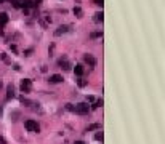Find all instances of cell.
<instances>
[{"mask_svg": "<svg viewBox=\"0 0 165 144\" xmlns=\"http://www.w3.org/2000/svg\"><path fill=\"white\" fill-rule=\"evenodd\" d=\"M58 66L63 67L64 71H69L71 69V63L68 61V58H60V59H58Z\"/></svg>", "mask_w": 165, "mask_h": 144, "instance_id": "obj_6", "label": "cell"}, {"mask_svg": "<svg viewBox=\"0 0 165 144\" xmlns=\"http://www.w3.org/2000/svg\"><path fill=\"white\" fill-rule=\"evenodd\" d=\"M103 19H104L103 11H98V13H95V16H93V21L95 22H103Z\"/></svg>", "mask_w": 165, "mask_h": 144, "instance_id": "obj_11", "label": "cell"}, {"mask_svg": "<svg viewBox=\"0 0 165 144\" xmlns=\"http://www.w3.org/2000/svg\"><path fill=\"white\" fill-rule=\"evenodd\" d=\"M101 35H103V32H93L90 37H92V38H98V37H101Z\"/></svg>", "mask_w": 165, "mask_h": 144, "instance_id": "obj_18", "label": "cell"}, {"mask_svg": "<svg viewBox=\"0 0 165 144\" xmlns=\"http://www.w3.org/2000/svg\"><path fill=\"white\" fill-rule=\"evenodd\" d=\"M95 5H98V7H103V5H104V0H95Z\"/></svg>", "mask_w": 165, "mask_h": 144, "instance_id": "obj_20", "label": "cell"}, {"mask_svg": "<svg viewBox=\"0 0 165 144\" xmlns=\"http://www.w3.org/2000/svg\"><path fill=\"white\" fill-rule=\"evenodd\" d=\"M92 130H100V125H98V123H93V125H90L87 128V131H92Z\"/></svg>", "mask_w": 165, "mask_h": 144, "instance_id": "obj_16", "label": "cell"}, {"mask_svg": "<svg viewBox=\"0 0 165 144\" xmlns=\"http://www.w3.org/2000/svg\"><path fill=\"white\" fill-rule=\"evenodd\" d=\"M63 80H64V79H63L61 74H53V75L48 77V82H50V83H61Z\"/></svg>", "mask_w": 165, "mask_h": 144, "instance_id": "obj_7", "label": "cell"}, {"mask_svg": "<svg viewBox=\"0 0 165 144\" xmlns=\"http://www.w3.org/2000/svg\"><path fill=\"white\" fill-rule=\"evenodd\" d=\"M87 83H88V82H87V80H84V79H79V80H77V85H79L80 88L87 87Z\"/></svg>", "mask_w": 165, "mask_h": 144, "instance_id": "obj_13", "label": "cell"}, {"mask_svg": "<svg viewBox=\"0 0 165 144\" xmlns=\"http://www.w3.org/2000/svg\"><path fill=\"white\" fill-rule=\"evenodd\" d=\"M11 3H13V7H15V8H19V7H21V3H19V0H13V2H11Z\"/></svg>", "mask_w": 165, "mask_h": 144, "instance_id": "obj_19", "label": "cell"}, {"mask_svg": "<svg viewBox=\"0 0 165 144\" xmlns=\"http://www.w3.org/2000/svg\"><path fill=\"white\" fill-rule=\"evenodd\" d=\"M0 58H2V59L5 61L7 64H10V59H8V58H7V54H5V53H2V54H0Z\"/></svg>", "mask_w": 165, "mask_h": 144, "instance_id": "obj_17", "label": "cell"}, {"mask_svg": "<svg viewBox=\"0 0 165 144\" xmlns=\"http://www.w3.org/2000/svg\"><path fill=\"white\" fill-rule=\"evenodd\" d=\"M101 106H103V99H98L96 103L92 106V109H98V107H101Z\"/></svg>", "mask_w": 165, "mask_h": 144, "instance_id": "obj_15", "label": "cell"}, {"mask_svg": "<svg viewBox=\"0 0 165 144\" xmlns=\"http://www.w3.org/2000/svg\"><path fill=\"white\" fill-rule=\"evenodd\" d=\"M31 53H32V48H31V50H26V51H24L26 56H31Z\"/></svg>", "mask_w": 165, "mask_h": 144, "instance_id": "obj_21", "label": "cell"}, {"mask_svg": "<svg viewBox=\"0 0 165 144\" xmlns=\"http://www.w3.org/2000/svg\"><path fill=\"white\" fill-rule=\"evenodd\" d=\"M15 96V88H13V85H8V87H7V99H11Z\"/></svg>", "mask_w": 165, "mask_h": 144, "instance_id": "obj_8", "label": "cell"}, {"mask_svg": "<svg viewBox=\"0 0 165 144\" xmlns=\"http://www.w3.org/2000/svg\"><path fill=\"white\" fill-rule=\"evenodd\" d=\"M2 2H5V0H0V3H2Z\"/></svg>", "mask_w": 165, "mask_h": 144, "instance_id": "obj_24", "label": "cell"}, {"mask_svg": "<svg viewBox=\"0 0 165 144\" xmlns=\"http://www.w3.org/2000/svg\"><path fill=\"white\" fill-rule=\"evenodd\" d=\"M24 127H26L27 131H31V133H39V131H40V125H39L35 120H26Z\"/></svg>", "mask_w": 165, "mask_h": 144, "instance_id": "obj_2", "label": "cell"}, {"mask_svg": "<svg viewBox=\"0 0 165 144\" xmlns=\"http://www.w3.org/2000/svg\"><path fill=\"white\" fill-rule=\"evenodd\" d=\"M74 14H76V16L77 18H82V14H84V11H82V8H80V7H74Z\"/></svg>", "mask_w": 165, "mask_h": 144, "instance_id": "obj_12", "label": "cell"}, {"mask_svg": "<svg viewBox=\"0 0 165 144\" xmlns=\"http://www.w3.org/2000/svg\"><path fill=\"white\" fill-rule=\"evenodd\" d=\"M74 72H76V75L82 77V75H84V66H82V64H76V67H74Z\"/></svg>", "mask_w": 165, "mask_h": 144, "instance_id": "obj_10", "label": "cell"}, {"mask_svg": "<svg viewBox=\"0 0 165 144\" xmlns=\"http://www.w3.org/2000/svg\"><path fill=\"white\" fill-rule=\"evenodd\" d=\"M69 30H71V26H68V24H63V26H60L56 30H55V35H56V37H60V35H63V34L69 32Z\"/></svg>", "mask_w": 165, "mask_h": 144, "instance_id": "obj_5", "label": "cell"}, {"mask_svg": "<svg viewBox=\"0 0 165 144\" xmlns=\"http://www.w3.org/2000/svg\"><path fill=\"white\" fill-rule=\"evenodd\" d=\"M84 61H85V63H87L92 69L96 66V59H95V56H93V54H88V53L84 54Z\"/></svg>", "mask_w": 165, "mask_h": 144, "instance_id": "obj_4", "label": "cell"}, {"mask_svg": "<svg viewBox=\"0 0 165 144\" xmlns=\"http://www.w3.org/2000/svg\"><path fill=\"white\" fill-rule=\"evenodd\" d=\"M19 88H21L23 93H29L31 90H32V80H31V79L21 80V85H19Z\"/></svg>", "mask_w": 165, "mask_h": 144, "instance_id": "obj_3", "label": "cell"}, {"mask_svg": "<svg viewBox=\"0 0 165 144\" xmlns=\"http://www.w3.org/2000/svg\"><path fill=\"white\" fill-rule=\"evenodd\" d=\"M74 144H85V143H84V141H76Z\"/></svg>", "mask_w": 165, "mask_h": 144, "instance_id": "obj_22", "label": "cell"}, {"mask_svg": "<svg viewBox=\"0 0 165 144\" xmlns=\"http://www.w3.org/2000/svg\"><path fill=\"white\" fill-rule=\"evenodd\" d=\"M103 138H104V135H103V131H98V133L95 135V139H96V141H103Z\"/></svg>", "mask_w": 165, "mask_h": 144, "instance_id": "obj_14", "label": "cell"}, {"mask_svg": "<svg viewBox=\"0 0 165 144\" xmlns=\"http://www.w3.org/2000/svg\"><path fill=\"white\" fill-rule=\"evenodd\" d=\"M66 109L71 112H76V114H80V115H85L90 112V106L88 103H79V104H66Z\"/></svg>", "mask_w": 165, "mask_h": 144, "instance_id": "obj_1", "label": "cell"}, {"mask_svg": "<svg viewBox=\"0 0 165 144\" xmlns=\"http://www.w3.org/2000/svg\"><path fill=\"white\" fill-rule=\"evenodd\" d=\"M2 87H3V83H2V82H0V90H2Z\"/></svg>", "mask_w": 165, "mask_h": 144, "instance_id": "obj_23", "label": "cell"}, {"mask_svg": "<svg viewBox=\"0 0 165 144\" xmlns=\"http://www.w3.org/2000/svg\"><path fill=\"white\" fill-rule=\"evenodd\" d=\"M8 14H7V13H0V27H3V26H5L7 24V22H8Z\"/></svg>", "mask_w": 165, "mask_h": 144, "instance_id": "obj_9", "label": "cell"}]
</instances>
